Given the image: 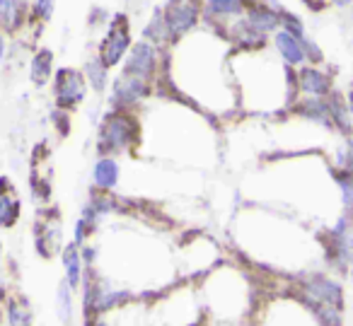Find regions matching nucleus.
<instances>
[{
    "instance_id": "nucleus-24",
    "label": "nucleus",
    "mask_w": 353,
    "mask_h": 326,
    "mask_svg": "<svg viewBox=\"0 0 353 326\" xmlns=\"http://www.w3.org/2000/svg\"><path fill=\"white\" fill-rule=\"evenodd\" d=\"M346 102H348V112H351V119H353V85H351V90H348Z\"/></svg>"
},
{
    "instance_id": "nucleus-18",
    "label": "nucleus",
    "mask_w": 353,
    "mask_h": 326,
    "mask_svg": "<svg viewBox=\"0 0 353 326\" xmlns=\"http://www.w3.org/2000/svg\"><path fill=\"white\" fill-rule=\"evenodd\" d=\"M22 203L10 194H3L0 191V227H12V225L20 220Z\"/></svg>"
},
{
    "instance_id": "nucleus-11",
    "label": "nucleus",
    "mask_w": 353,
    "mask_h": 326,
    "mask_svg": "<svg viewBox=\"0 0 353 326\" xmlns=\"http://www.w3.org/2000/svg\"><path fill=\"white\" fill-rule=\"evenodd\" d=\"M61 261H63L65 266V281H68V285L73 287V290H78L80 285H83V252L78 249V244H68V247L61 252Z\"/></svg>"
},
{
    "instance_id": "nucleus-6",
    "label": "nucleus",
    "mask_w": 353,
    "mask_h": 326,
    "mask_svg": "<svg viewBox=\"0 0 353 326\" xmlns=\"http://www.w3.org/2000/svg\"><path fill=\"white\" fill-rule=\"evenodd\" d=\"M157 70V49L150 44V41H138V44H131L126 54V61H123V73L138 75L143 80H150Z\"/></svg>"
},
{
    "instance_id": "nucleus-16",
    "label": "nucleus",
    "mask_w": 353,
    "mask_h": 326,
    "mask_svg": "<svg viewBox=\"0 0 353 326\" xmlns=\"http://www.w3.org/2000/svg\"><path fill=\"white\" fill-rule=\"evenodd\" d=\"M85 78H88V83L92 85L94 92H104V90H107L109 68L99 61V56L92 61H88V65H85Z\"/></svg>"
},
{
    "instance_id": "nucleus-23",
    "label": "nucleus",
    "mask_w": 353,
    "mask_h": 326,
    "mask_svg": "<svg viewBox=\"0 0 353 326\" xmlns=\"http://www.w3.org/2000/svg\"><path fill=\"white\" fill-rule=\"evenodd\" d=\"M54 8H56V0H37L34 3V17L41 22L51 20V15H54Z\"/></svg>"
},
{
    "instance_id": "nucleus-30",
    "label": "nucleus",
    "mask_w": 353,
    "mask_h": 326,
    "mask_svg": "<svg viewBox=\"0 0 353 326\" xmlns=\"http://www.w3.org/2000/svg\"><path fill=\"white\" fill-rule=\"evenodd\" d=\"M0 30H3V22H0Z\"/></svg>"
},
{
    "instance_id": "nucleus-19",
    "label": "nucleus",
    "mask_w": 353,
    "mask_h": 326,
    "mask_svg": "<svg viewBox=\"0 0 353 326\" xmlns=\"http://www.w3.org/2000/svg\"><path fill=\"white\" fill-rule=\"evenodd\" d=\"M145 41H150L152 46H160L170 39V32H167V25H165V15H162V8L152 15V20L148 22L145 32H143Z\"/></svg>"
},
{
    "instance_id": "nucleus-29",
    "label": "nucleus",
    "mask_w": 353,
    "mask_h": 326,
    "mask_svg": "<svg viewBox=\"0 0 353 326\" xmlns=\"http://www.w3.org/2000/svg\"><path fill=\"white\" fill-rule=\"evenodd\" d=\"M348 266H351V276H353V256H351V261H348Z\"/></svg>"
},
{
    "instance_id": "nucleus-21",
    "label": "nucleus",
    "mask_w": 353,
    "mask_h": 326,
    "mask_svg": "<svg viewBox=\"0 0 353 326\" xmlns=\"http://www.w3.org/2000/svg\"><path fill=\"white\" fill-rule=\"evenodd\" d=\"M56 305H59V316L63 324H70L73 319V287L68 285V281H61L59 295H56Z\"/></svg>"
},
{
    "instance_id": "nucleus-17",
    "label": "nucleus",
    "mask_w": 353,
    "mask_h": 326,
    "mask_svg": "<svg viewBox=\"0 0 353 326\" xmlns=\"http://www.w3.org/2000/svg\"><path fill=\"white\" fill-rule=\"evenodd\" d=\"M206 10L216 17H235L247 10V0H206Z\"/></svg>"
},
{
    "instance_id": "nucleus-13",
    "label": "nucleus",
    "mask_w": 353,
    "mask_h": 326,
    "mask_svg": "<svg viewBox=\"0 0 353 326\" xmlns=\"http://www.w3.org/2000/svg\"><path fill=\"white\" fill-rule=\"evenodd\" d=\"M51 75H54V54H51L49 49L37 51L34 59H32V68H30L32 83H34L37 88H44L51 80Z\"/></svg>"
},
{
    "instance_id": "nucleus-9",
    "label": "nucleus",
    "mask_w": 353,
    "mask_h": 326,
    "mask_svg": "<svg viewBox=\"0 0 353 326\" xmlns=\"http://www.w3.org/2000/svg\"><path fill=\"white\" fill-rule=\"evenodd\" d=\"M298 88L307 97H329L334 92V80L314 65H307L298 73Z\"/></svg>"
},
{
    "instance_id": "nucleus-27",
    "label": "nucleus",
    "mask_w": 353,
    "mask_h": 326,
    "mask_svg": "<svg viewBox=\"0 0 353 326\" xmlns=\"http://www.w3.org/2000/svg\"><path fill=\"white\" fill-rule=\"evenodd\" d=\"M6 300V281H0V302Z\"/></svg>"
},
{
    "instance_id": "nucleus-12",
    "label": "nucleus",
    "mask_w": 353,
    "mask_h": 326,
    "mask_svg": "<svg viewBox=\"0 0 353 326\" xmlns=\"http://www.w3.org/2000/svg\"><path fill=\"white\" fill-rule=\"evenodd\" d=\"M327 104H329V114H332V123L341 136L351 138L353 133V119H351V112H348V102L341 97V94L332 92L327 97Z\"/></svg>"
},
{
    "instance_id": "nucleus-22",
    "label": "nucleus",
    "mask_w": 353,
    "mask_h": 326,
    "mask_svg": "<svg viewBox=\"0 0 353 326\" xmlns=\"http://www.w3.org/2000/svg\"><path fill=\"white\" fill-rule=\"evenodd\" d=\"M279 12H281V30L290 32V34H295V37H300V39H303L305 27H303V22H300V17L293 15V12H288V10H283V8H281Z\"/></svg>"
},
{
    "instance_id": "nucleus-8",
    "label": "nucleus",
    "mask_w": 353,
    "mask_h": 326,
    "mask_svg": "<svg viewBox=\"0 0 353 326\" xmlns=\"http://www.w3.org/2000/svg\"><path fill=\"white\" fill-rule=\"evenodd\" d=\"M281 10V8H279ZM261 3H250L245 10V20L261 34H276L281 30V12Z\"/></svg>"
},
{
    "instance_id": "nucleus-20",
    "label": "nucleus",
    "mask_w": 353,
    "mask_h": 326,
    "mask_svg": "<svg viewBox=\"0 0 353 326\" xmlns=\"http://www.w3.org/2000/svg\"><path fill=\"white\" fill-rule=\"evenodd\" d=\"M8 321H10V326H30L32 319H34V314H32L30 305H27L25 300H12L8 302Z\"/></svg>"
},
{
    "instance_id": "nucleus-1",
    "label": "nucleus",
    "mask_w": 353,
    "mask_h": 326,
    "mask_svg": "<svg viewBox=\"0 0 353 326\" xmlns=\"http://www.w3.org/2000/svg\"><path fill=\"white\" fill-rule=\"evenodd\" d=\"M138 138V121L133 119V114H128L126 109H117V112L107 114L99 128V141H97V152L99 155H117L123 152L128 145H133Z\"/></svg>"
},
{
    "instance_id": "nucleus-7",
    "label": "nucleus",
    "mask_w": 353,
    "mask_h": 326,
    "mask_svg": "<svg viewBox=\"0 0 353 326\" xmlns=\"http://www.w3.org/2000/svg\"><path fill=\"white\" fill-rule=\"evenodd\" d=\"M305 292H307L312 300L343 312V290L336 281H332V278H327V276L307 278V281H305Z\"/></svg>"
},
{
    "instance_id": "nucleus-26",
    "label": "nucleus",
    "mask_w": 353,
    "mask_h": 326,
    "mask_svg": "<svg viewBox=\"0 0 353 326\" xmlns=\"http://www.w3.org/2000/svg\"><path fill=\"white\" fill-rule=\"evenodd\" d=\"M329 3H334L336 8H346V6H351V0H329Z\"/></svg>"
},
{
    "instance_id": "nucleus-15",
    "label": "nucleus",
    "mask_w": 353,
    "mask_h": 326,
    "mask_svg": "<svg viewBox=\"0 0 353 326\" xmlns=\"http://www.w3.org/2000/svg\"><path fill=\"white\" fill-rule=\"evenodd\" d=\"M92 174H94V184L104 191H112L114 186L119 184V165L112 157H99V160L94 162Z\"/></svg>"
},
{
    "instance_id": "nucleus-28",
    "label": "nucleus",
    "mask_w": 353,
    "mask_h": 326,
    "mask_svg": "<svg viewBox=\"0 0 353 326\" xmlns=\"http://www.w3.org/2000/svg\"><path fill=\"white\" fill-rule=\"evenodd\" d=\"M94 326H109V324H107V321H102V319H99V316H97V321H94Z\"/></svg>"
},
{
    "instance_id": "nucleus-10",
    "label": "nucleus",
    "mask_w": 353,
    "mask_h": 326,
    "mask_svg": "<svg viewBox=\"0 0 353 326\" xmlns=\"http://www.w3.org/2000/svg\"><path fill=\"white\" fill-rule=\"evenodd\" d=\"M274 44H276V51L281 54V59L285 61L288 65H300L305 59V49H303V39L285 30H279L274 34Z\"/></svg>"
},
{
    "instance_id": "nucleus-14",
    "label": "nucleus",
    "mask_w": 353,
    "mask_h": 326,
    "mask_svg": "<svg viewBox=\"0 0 353 326\" xmlns=\"http://www.w3.org/2000/svg\"><path fill=\"white\" fill-rule=\"evenodd\" d=\"M0 22L3 30L17 32L25 25V3L22 0H0Z\"/></svg>"
},
{
    "instance_id": "nucleus-3",
    "label": "nucleus",
    "mask_w": 353,
    "mask_h": 326,
    "mask_svg": "<svg viewBox=\"0 0 353 326\" xmlns=\"http://www.w3.org/2000/svg\"><path fill=\"white\" fill-rule=\"evenodd\" d=\"M162 15H165L170 39H179L201 20V0H170L162 8Z\"/></svg>"
},
{
    "instance_id": "nucleus-25",
    "label": "nucleus",
    "mask_w": 353,
    "mask_h": 326,
    "mask_svg": "<svg viewBox=\"0 0 353 326\" xmlns=\"http://www.w3.org/2000/svg\"><path fill=\"white\" fill-rule=\"evenodd\" d=\"M3 56H6V37L0 32V61H3Z\"/></svg>"
},
{
    "instance_id": "nucleus-5",
    "label": "nucleus",
    "mask_w": 353,
    "mask_h": 326,
    "mask_svg": "<svg viewBox=\"0 0 353 326\" xmlns=\"http://www.w3.org/2000/svg\"><path fill=\"white\" fill-rule=\"evenodd\" d=\"M148 92H150V80H143V78H138V75L123 73L121 70V75L114 80L112 104L117 109H128L141 102V99H145Z\"/></svg>"
},
{
    "instance_id": "nucleus-2",
    "label": "nucleus",
    "mask_w": 353,
    "mask_h": 326,
    "mask_svg": "<svg viewBox=\"0 0 353 326\" xmlns=\"http://www.w3.org/2000/svg\"><path fill=\"white\" fill-rule=\"evenodd\" d=\"M128 49H131L128 20H126V15H117L112 20V25H109L102 44H99V61H102L107 68H117V65L126 59Z\"/></svg>"
},
{
    "instance_id": "nucleus-4",
    "label": "nucleus",
    "mask_w": 353,
    "mask_h": 326,
    "mask_svg": "<svg viewBox=\"0 0 353 326\" xmlns=\"http://www.w3.org/2000/svg\"><path fill=\"white\" fill-rule=\"evenodd\" d=\"M85 94H88V78L83 70L75 68H61L54 78V97L56 107L70 112L78 104H83Z\"/></svg>"
}]
</instances>
